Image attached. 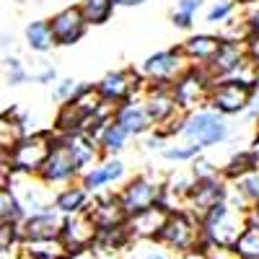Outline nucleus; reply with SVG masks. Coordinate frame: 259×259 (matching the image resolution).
Here are the masks:
<instances>
[{"label":"nucleus","mask_w":259,"mask_h":259,"mask_svg":"<svg viewBox=\"0 0 259 259\" xmlns=\"http://www.w3.org/2000/svg\"><path fill=\"white\" fill-rule=\"evenodd\" d=\"M231 133H233V130H231L228 119L221 117V114H215L212 109H207V106H205V109L184 114L177 140L197 145L202 153H205V150H210V148H218V145L228 143L231 140Z\"/></svg>","instance_id":"f257e3e1"},{"label":"nucleus","mask_w":259,"mask_h":259,"mask_svg":"<svg viewBox=\"0 0 259 259\" xmlns=\"http://www.w3.org/2000/svg\"><path fill=\"white\" fill-rule=\"evenodd\" d=\"M200 228H202V236H205V244L233 246L241 239V233L249 228V212L233 210L223 200L215 207H210L200 218Z\"/></svg>","instance_id":"f03ea898"},{"label":"nucleus","mask_w":259,"mask_h":259,"mask_svg":"<svg viewBox=\"0 0 259 259\" xmlns=\"http://www.w3.org/2000/svg\"><path fill=\"white\" fill-rule=\"evenodd\" d=\"M156 244L161 249H168L174 254H182V256H197L200 249L205 246V236H202V228L200 223L192 218L187 212H171L166 226L161 228Z\"/></svg>","instance_id":"7ed1b4c3"},{"label":"nucleus","mask_w":259,"mask_h":259,"mask_svg":"<svg viewBox=\"0 0 259 259\" xmlns=\"http://www.w3.org/2000/svg\"><path fill=\"white\" fill-rule=\"evenodd\" d=\"M189 68L192 65L182 55V50L171 47V50H161V52L148 55L140 62V68H135V70H138V75L145 85H166V89H171Z\"/></svg>","instance_id":"20e7f679"},{"label":"nucleus","mask_w":259,"mask_h":259,"mask_svg":"<svg viewBox=\"0 0 259 259\" xmlns=\"http://www.w3.org/2000/svg\"><path fill=\"white\" fill-rule=\"evenodd\" d=\"M55 133L52 130H36V133H26L21 138L13 150L8 153L11 168L16 174H26V177H36L41 166H45L47 156H50V148H52Z\"/></svg>","instance_id":"39448f33"},{"label":"nucleus","mask_w":259,"mask_h":259,"mask_svg":"<svg viewBox=\"0 0 259 259\" xmlns=\"http://www.w3.org/2000/svg\"><path fill=\"white\" fill-rule=\"evenodd\" d=\"M161 184H163V177H153L148 171H143L138 177H130L124 187L117 189L122 212L130 218V215H138L153 205H161Z\"/></svg>","instance_id":"423d86ee"},{"label":"nucleus","mask_w":259,"mask_h":259,"mask_svg":"<svg viewBox=\"0 0 259 259\" xmlns=\"http://www.w3.org/2000/svg\"><path fill=\"white\" fill-rule=\"evenodd\" d=\"M251 85L244 83V80H236V78H228V80H218L210 85V94H207V109H212L215 114L221 117H244L246 106H249V99H251Z\"/></svg>","instance_id":"0eeeda50"},{"label":"nucleus","mask_w":259,"mask_h":259,"mask_svg":"<svg viewBox=\"0 0 259 259\" xmlns=\"http://www.w3.org/2000/svg\"><path fill=\"white\" fill-rule=\"evenodd\" d=\"M212 80L202 68H189L174 85H171V96L177 101V109L182 114H192L197 109L207 106V94H210Z\"/></svg>","instance_id":"6e6552de"},{"label":"nucleus","mask_w":259,"mask_h":259,"mask_svg":"<svg viewBox=\"0 0 259 259\" xmlns=\"http://www.w3.org/2000/svg\"><path fill=\"white\" fill-rule=\"evenodd\" d=\"M8 189L16 197L18 207L24 215H34V212H41V210H50L52 207V200H55V189L47 187L39 177H26V174H16L8 182Z\"/></svg>","instance_id":"1a4fd4ad"},{"label":"nucleus","mask_w":259,"mask_h":259,"mask_svg":"<svg viewBox=\"0 0 259 259\" xmlns=\"http://www.w3.org/2000/svg\"><path fill=\"white\" fill-rule=\"evenodd\" d=\"M36 177L45 182L47 187H52V189H60V187H68V184L78 182L80 171H78L73 156L68 153V148H65L62 138L55 135L52 148H50V156H47L45 166H41V171H39Z\"/></svg>","instance_id":"9d476101"},{"label":"nucleus","mask_w":259,"mask_h":259,"mask_svg":"<svg viewBox=\"0 0 259 259\" xmlns=\"http://www.w3.org/2000/svg\"><path fill=\"white\" fill-rule=\"evenodd\" d=\"M127 182V163L122 158H101L96 166L83 171L78 177V184L94 197L101 192H114V184Z\"/></svg>","instance_id":"9b49d317"},{"label":"nucleus","mask_w":259,"mask_h":259,"mask_svg":"<svg viewBox=\"0 0 259 259\" xmlns=\"http://www.w3.org/2000/svg\"><path fill=\"white\" fill-rule=\"evenodd\" d=\"M94 85H96L99 96L106 104L117 106V104H124V101L133 99V96H138L140 89H143V80H140V75H138L135 68H119V70H109Z\"/></svg>","instance_id":"f8f14e48"},{"label":"nucleus","mask_w":259,"mask_h":259,"mask_svg":"<svg viewBox=\"0 0 259 259\" xmlns=\"http://www.w3.org/2000/svg\"><path fill=\"white\" fill-rule=\"evenodd\" d=\"M226 189H228V182H226L223 177H212V179L194 182V187L189 189L187 200H184L182 212L192 215V218L200 223V218H202L210 207H215L218 202L226 200Z\"/></svg>","instance_id":"ddd939ff"},{"label":"nucleus","mask_w":259,"mask_h":259,"mask_svg":"<svg viewBox=\"0 0 259 259\" xmlns=\"http://www.w3.org/2000/svg\"><path fill=\"white\" fill-rule=\"evenodd\" d=\"M62 226H65V215H60L55 207L34 212V215H24L18 223V239H21V244L52 241V239H60Z\"/></svg>","instance_id":"4468645a"},{"label":"nucleus","mask_w":259,"mask_h":259,"mask_svg":"<svg viewBox=\"0 0 259 259\" xmlns=\"http://www.w3.org/2000/svg\"><path fill=\"white\" fill-rule=\"evenodd\" d=\"M55 47H73L89 34V24L83 21L78 6H62L60 11L52 13V18H47Z\"/></svg>","instance_id":"2eb2a0df"},{"label":"nucleus","mask_w":259,"mask_h":259,"mask_svg":"<svg viewBox=\"0 0 259 259\" xmlns=\"http://www.w3.org/2000/svg\"><path fill=\"white\" fill-rule=\"evenodd\" d=\"M246 52H244V41H221L218 52H215V57L202 65V70L207 73V78L212 83L218 80H228V78H236L241 73V68L246 65Z\"/></svg>","instance_id":"dca6fc26"},{"label":"nucleus","mask_w":259,"mask_h":259,"mask_svg":"<svg viewBox=\"0 0 259 259\" xmlns=\"http://www.w3.org/2000/svg\"><path fill=\"white\" fill-rule=\"evenodd\" d=\"M168 215L171 212L163 205H153V207H148L138 215H130L124 221V231L130 236V241L133 244H156L161 228L168 221Z\"/></svg>","instance_id":"f3484780"},{"label":"nucleus","mask_w":259,"mask_h":259,"mask_svg":"<svg viewBox=\"0 0 259 259\" xmlns=\"http://www.w3.org/2000/svg\"><path fill=\"white\" fill-rule=\"evenodd\" d=\"M96 233H99V231H96V226L91 223L89 212H78V215L65 218L60 241H62L65 249H68V254H78V251H85V249H94Z\"/></svg>","instance_id":"a211bd4d"},{"label":"nucleus","mask_w":259,"mask_h":259,"mask_svg":"<svg viewBox=\"0 0 259 259\" xmlns=\"http://www.w3.org/2000/svg\"><path fill=\"white\" fill-rule=\"evenodd\" d=\"M85 212H89L91 223L96 226V231H112V228H119L124 226L127 215L122 212L119 207V200H117V192H101V194H94L89 207H85Z\"/></svg>","instance_id":"6ab92c4d"},{"label":"nucleus","mask_w":259,"mask_h":259,"mask_svg":"<svg viewBox=\"0 0 259 259\" xmlns=\"http://www.w3.org/2000/svg\"><path fill=\"white\" fill-rule=\"evenodd\" d=\"M112 122L119 124L130 138H145V135L153 133V122L148 119L140 96H133L124 104H117L114 112H112Z\"/></svg>","instance_id":"aec40b11"},{"label":"nucleus","mask_w":259,"mask_h":259,"mask_svg":"<svg viewBox=\"0 0 259 259\" xmlns=\"http://www.w3.org/2000/svg\"><path fill=\"white\" fill-rule=\"evenodd\" d=\"M221 41L223 39L218 34H192V36H187L182 45H179V50L189 60L192 68H202V65H207L215 57V52H218V47H221Z\"/></svg>","instance_id":"412c9836"},{"label":"nucleus","mask_w":259,"mask_h":259,"mask_svg":"<svg viewBox=\"0 0 259 259\" xmlns=\"http://www.w3.org/2000/svg\"><path fill=\"white\" fill-rule=\"evenodd\" d=\"M65 148H68V153L73 156L78 171L83 174V171H89L91 166H96L104 156H101V150L99 145L94 143V138L89 135H83V133H75V135H68V138H62Z\"/></svg>","instance_id":"4be33fe9"},{"label":"nucleus","mask_w":259,"mask_h":259,"mask_svg":"<svg viewBox=\"0 0 259 259\" xmlns=\"http://www.w3.org/2000/svg\"><path fill=\"white\" fill-rule=\"evenodd\" d=\"M91 202V194L85 192L78 182L68 184V187H60L55 189V200H52V207L65 215V218H70V215H78V212H85V207H89Z\"/></svg>","instance_id":"5701e85b"},{"label":"nucleus","mask_w":259,"mask_h":259,"mask_svg":"<svg viewBox=\"0 0 259 259\" xmlns=\"http://www.w3.org/2000/svg\"><path fill=\"white\" fill-rule=\"evenodd\" d=\"M91 138H94V143L99 145V150H101L104 158H119V156L124 153L127 143H130V135L124 133L119 124H114L112 119L106 122V124H101Z\"/></svg>","instance_id":"b1692460"},{"label":"nucleus","mask_w":259,"mask_h":259,"mask_svg":"<svg viewBox=\"0 0 259 259\" xmlns=\"http://www.w3.org/2000/svg\"><path fill=\"white\" fill-rule=\"evenodd\" d=\"M24 117L26 114H21L18 109H6V112H0V153L8 156L13 145L24 138Z\"/></svg>","instance_id":"393cba45"},{"label":"nucleus","mask_w":259,"mask_h":259,"mask_svg":"<svg viewBox=\"0 0 259 259\" xmlns=\"http://www.w3.org/2000/svg\"><path fill=\"white\" fill-rule=\"evenodd\" d=\"M24 41L26 47L34 52V55H47L55 50V39H52V31H50V24L47 18H34L24 26Z\"/></svg>","instance_id":"a878e982"},{"label":"nucleus","mask_w":259,"mask_h":259,"mask_svg":"<svg viewBox=\"0 0 259 259\" xmlns=\"http://www.w3.org/2000/svg\"><path fill=\"white\" fill-rule=\"evenodd\" d=\"M18 256L21 259H68V249L62 246L60 239L52 241H26L18 244Z\"/></svg>","instance_id":"bb28decb"},{"label":"nucleus","mask_w":259,"mask_h":259,"mask_svg":"<svg viewBox=\"0 0 259 259\" xmlns=\"http://www.w3.org/2000/svg\"><path fill=\"white\" fill-rule=\"evenodd\" d=\"M78 11L83 16V21L91 26H104L106 21H112L114 16V3L112 0H80Z\"/></svg>","instance_id":"cd10ccee"},{"label":"nucleus","mask_w":259,"mask_h":259,"mask_svg":"<svg viewBox=\"0 0 259 259\" xmlns=\"http://www.w3.org/2000/svg\"><path fill=\"white\" fill-rule=\"evenodd\" d=\"M205 0H177L174 8H171V24H174L177 29L182 31H189L194 26V18H197V13L202 11Z\"/></svg>","instance_id":"c85d7f7f"},{"label":"nucleus","mask_w":259,"mask_h":259,"mask_svg":"<svg viewBox=\"0 0 259 259\" xmlns=\"http://www.w3.org/2000/svg\"><path fill=\"white\" fill-rule=\"evenodd\" d=\"M202 156V150L197 148V145H192V143H182V140H171L161 153H158V158L161 161H166V163H192L194 158H200Z\"/></svg>","instance_id":"c756f323"},{"label":"nucleus","mask_w":259,"mask_h":259,"mask_svg":"<svg viewBox=\"0 0 259 259\" xmlns=\"http://www.w3.org/2000/svg\"><path fill=\"white\" fill-rule=\"evenodd\" d=\"M0 65H3V73H6V83L8 85H24V83H29V65L21 60L18 55L3 57Z\"/></svg>","instance_id":"7c9ffc66"},{"label":"nucleus","mask_w":259,"mask_h":259,"mask_svg":"<svg viewBox=\"0 0 259 259\" xmlns=\"http://www.w3.org/2000/svg\"><path fill=\"white\" fill-rule=\"evenodd\" d=\"M236 13H239V3H236V0H215L205 13V24L207 26H223Z\"/></svg>","instance_id":"2f4dec72"},{"label":"nucleus","mask_w":259,"mask_h":259,"mask_svg":"<svg viewBox=\"0 0 259 259\" xmlns=\"http://www.w3.org/2000/svg\"><path fill=\"white\" fill-rule=\"evenodd\" d=\"M24 212H21L16 197L8 187H0V223H21Z\"/></svg>","instance_id":"473e14b6"},{"label":"nucleus","mask_w":259,"mask_h":259,"mask_svg":"<svg viewBox=\"0 0 259 259\" xmlns=\"http://www.w3.org/2000/svg\"><path fill=\"white\" fill-rule=\"evenodd\" d=\"M233 251L239 259H259V233L254 228H246L241 239L233 244Z\"/></svg>","instance_id":"72a5a7b5"},{"label":"nucleus","mask_w":259,"mask_h":259,"mask_svg":"<svg viewBox=\"0 0 259 259\" xmlns=\"http://www.w3.org/2000/svg\"><path fill=\"white\" fill-rule=\"evenodd\" d=\"M78 89H80V83L75 78H57V83L52 85V99L57 101V106L60 104H68V101H73V96L78 94Z\"/></svg>","instance_id":"f704fd0d"},{"label":"nucleus","mask_w":259,"mask_h":259,"mask_svg":"<svg viewBox=\"0 0 259 259\" xmlns=\"http://www.w3.org/2000/svg\"><path fill=\"white\" fill-rule=\"evenodd\" d=\"M57 78H60V73H57V68H55L52 62L41 60L36 68H29V80H34V83H39V85H55Z\"/></svg>","instance_id":"c9c22d12"},{"label":"nucleus","mask_w":259,"mask_h":259,"mask_svg":"<svg viewBox=\"0 0 259 259\" xmlns=\"http://www.w3.org/2000/svg\"><path fill=\"white\" fill-rule=\"evenodd\" d=\"M21 244L18 239V223H0V256L16 251Z\"/></svg>","instance_id":"e433bc0d"},{"label":"nucleus","mask_w":259,"mask_h":259,"mask_svg":"<svg viewBox=\"0 0 259 259\" xmlns=\"http://www.w3.org/2000/svg\"><path fill=\"white\" fill-rule=\"evenodd\" d=\"M197 256L200 259H239L233 246H215V244H205Z\"/></svg>","instance_id":"4c0bfd02"},{"label":"nucleus","mask_w":259,"mask_h":259,"mask_svg":"<svg viewBox=\"0 0 259 259\" xmlns=\"http://www.w3.org/2000/svg\"><path fill=\"white\" fill-rule=\"evenodd\" d=\"M241 16L246 21L249 34L259 36V6H241Z\"/></svg>","instance_id":"58836bf2"},{"label":"nucleus","mask_w":259,"mask_h":259,"mask_svg":"<svg viewBox=\"0 0 259 259\" xmlns=\"http://www.w3.org/2000/svg\"><path fill=\"white\" fill-rule=\"evenodd\" d=\"M138 259H168V254H166L158 244H150L148 249H143V251H140V256H138Z\"/></svg>","instance_id":"ea45409f"},{"label":"nucleus","mask_w":259,"mask_h":259,"mask_svg":"<svg viewBox=\"0 0 259 259\" xmlns=\"http://www.w3.org/2000/svg\"><path fill=\"white\" fill-rule=\"evenodd\" d=\"M246 150H249V156H251L254 166H259V130H254V135H251V140H249Z\"/></svg>","instance_id":"a19ab883"},{"label":"nucleus","mask_w":259,"mask_h":259,"mask_svg":"<svg viewBox=\"0 0 259 259\" xmlns=\"http://www.w3.org/2000/svg\"><path fill=\"white\" fill-rule=\"evenodd\" d=\"M112 3H114V8H140L148 0H112Z\"/></svg>","instance_id":"79ce46f5"},{"label":"nucleus","mask_w":259,"mask_h":259,"mask_svg":"<svg viewBox=\"0 0 259 259\" xmlns=\"http://www.w3.org/2000/svg\"><path fill=\"white\" fill-rule=\"evenodd\" d=\"M249 228H254L259 233V207H251L249 210Z\"/></svg>","instance_id":"37998d69"},{"label":"nucleus","mask_w":259,"mask_h":259,"mask_svg":"<svg viewBox=\"0 0 259 259\" xmlns=\"http://www.w3.org/2000/svg\"><path fill=\"white\" fill-rule=\"evenodd\" d=\"M239 6H259V0H236Z\"/></svg>","instance_id":"c03bdc74"},{"label":"nucleus","mask_w":259,"mask_h":259,"mask_svg":"<svg viewBox=\"0 0 259 259\" xmlns=\"http://www.w3.org/2000/svg\"><path fill=\"white\" fill-rule=\"evenodd\" d=\"M80 0H65V6H78Z\"/></svg>","instance_id":"a18cd8bd"},{"label":"nucleus","mask_w":259,"mask_h":259,"mask_svg":"<svg viewBox=\"0 0 259 259\" xmlns=\"http://www.w3.org/2000/svg\"><path fill=\"white\" fill-rule=\"evenodd\" d=\"M99 259V256H96ZM104 259H124V256H104Z\"/></svg>","instance_id":"49530a36"},{"label":"nucleus","mask_w":259,"mask_h":259,"mask_svg":"<svg viewBox=\"0 0 259 259\" xmlns=\"http://www.w3.org/2000/svg\"><path fill=\"white\" fill-rule=\"evenodd\" d=\"M256 130H259V122H256Z\"/></svg>","instance_id":"de8ad7c7"}]
</instances>
